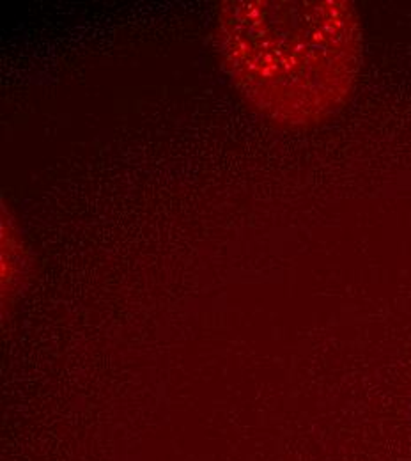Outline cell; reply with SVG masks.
I'll return each mask as SVG.
<instances>
[{
  "label": "cell",
  "instance_id": "6da1fadb",
  "mask_svg": "<svg viewBox=\"0 0 411 461\" xmlns=\"http://www.w3.org/2000/svg\"><path fill=\"white\" fill-rule=\"evenodd\" d=\"M217 40L236 89L291 128L341 111L362 64V25L348 0H229Z\"/></svg>",
  "mask_w": 411,
  "mask_h": 461
}]
</instances>
